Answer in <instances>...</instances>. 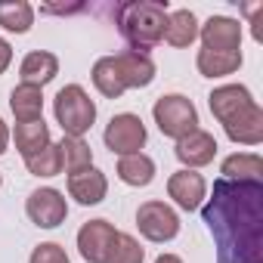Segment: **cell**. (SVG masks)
Instances as JSON below:
<instances>
[{"mask_svg": "<svg viewBox=\"0 0 263 263\" xmlns=\"http://www.w3.org/2000/svg\"><path fill=\"white\" fill-rule=\"evenodd\" d=\"M53 115H56V124L62 127L65 137L84 140V134L96 124V102L90 99V93L81 84H68L56 93Z\"/></svg>", "mask_w": 263, "mask_h": 263, "instance_id": "3957f363", "label": "cell"}, {"mask_svg": "<svg viewBox=\"0 0 263 263\" xmlns=\"http://www.w3.org/2000/svg\"><path fill=\"white\" fill-rule=\"evenodd\" d=\"M25 167L31 177H41V180H50V177H59L62 174V155H59V146L50 143L47 149L34 152L31 158H25Z\"/></svg>", "mask_w": 263, "mask_h": 263, "instance_id": "484cf974", "label": "cell"}, {"mask_svg": "<svg viewBox=\"0 0 263 263\" xmlns=\"http://www.w3.org/2000/svg\"><path fill=\"white\" fill-rule=\"evenodd\" d=\"M155 263H183V257H177V254H158Z\"/></svg>", "mask_w": 263, "mask_h": 263, "instance_id": "4dcf8cb0", "label": "cell"}, {"mask_svg": "<svg viewBox=\"0 0 263 263\" xmlns=\"http://www.w3.org/2000/svg\"><path fill=\"white\" fill-rule=\"evenodd\" d=\"M0 186H4V177H0Z\"/></svg>", "mask_w": 263, "mask_h": 263, "instance_id": "1f68e13d", "label": "cell"}, {"mask_svg": "<svg viewBox=\"0 0 263 263\" xmlns=\"http://www.w3.org/2000/svg\"><path fill=\"white\" fill-rule=\"evenodd\" d=\"M146 260V248L127 232H118L115 241H111V251H108V260L105 263H143Z\"/></svg>", "mask_w": 263, "mask_h": 263, "instance_id": "4316f807", "label": "cell"}, {"mask_svg": "<svg viewBox=\"0 0 263 263\" xmlns=\"http://www.w3.org/2000/svg\"><path fill=\"white\" fill-rule=\"evenodd\" d=\"M34 25V7L28 0H0V28L13 34H28Z\"/></svg>", "mask_w": 263, "mask_h": 263, "instance_id": "cb8c5ba5", "label": "cell"}, {"mask_svg": "<svg viewBox=\"0 0 263 263\" xmlns=\"http://www.w3.org/2000/svg\"><path fill=\"white\" fill-rule=\"evenodd\" d=\"M195 65L204 78H226L232 71L241 68V50L238 53H220V50H198L195 56Z\"/></svg>", "mask_w": 263, "mask_h": 263, "instance_id": "603a6c76", "label": "cell"}, {"mask_svg": "<svg viewBox=\"0 0 263 263\" xmlns=\"http://www.w3.org/2000/svg\"><path fill=\"white\" fill-rule=\"evenodd\" d=\"M118 180L134 186V189H146L152 180H155V161L146 155V152H134V155H121L118 158V167H115Z\"/></svg>", "mask_w": 263, "mask_h": 263, "instance_id": "ac0fdd59", "label": "cell"}, {"mask_svg": "<svg viewBox=\"0 0 263 263\" xmlns=\"http://www.w3.org/2000/svg\"><path fill=\"white\" fill-rule=\"evenodd\" d=\"M56 146H59L62 171H65V174H78V171H84V167L93 164V149H90L84 140H78V137H62V143H56Z\"/></svg>", "mask_w": 263, "mask_h": 263, "instance_id": "d4e9b609", "label": "cell"}, {"mask_svg": "<svg viewBox=\"0 0 263 263\" xmlns=\"http://www.w3.org/2000/svg\"><path fill=\"white\" fill-rule=\"evenodd\" d=\"M137 226H140L143 238H149L155 245L174 241L180 235V217L164 201H143L140 211H137Z\"/></svg>", "mask_w": 263, "mask_h": 263, "instance_id": "8992f818", "label": "cell"}, {"mask_svg": "<svg viewBox=\"0 0 263 263\" xmlns=\"http://www.w3.org/2000/svg\"><path fill=\"white\" fill-rule=\"evenodd\" d=\"M174 155L180 158V164H183L186 171L208 167V164L217 158V140H214V134H208V130H201V127H198V130H192L189 137L177 140Z\"/></svg>", "mask_w": 263, "mask_h": 263, "instance_id": "8fae6325", "label": "cell"}, {"mask_svg": "<svg viewBox=\"0 0 263 263\" xmlns=\"http://www.w3.org/2000/svg\"><path fill=\"white\" fill-rule=\"evenodd\" d=\"M118 229L108 220H90L78 229V251L87 263H105Z\"/></svg>", "mask_w": 263, "mask_h": 263, "instance_id": "30bf717a", "label": "cell"}, {"mask_svg": "<svg viewBox=\"0 0 263 263\" xmlns=\"http://www.w3.org/2000/svg\"><path fill=\"white\" fill-rule=\"evenodd\" d=\"M10 62H13V47H10L4 37H0V74L10 68Z\"/></svg>", "mask_w": 263, "mask_h": 263, "instance_id": "f1b7e54d", "label": "cell"}, {"mask_svg": "<svg viewBox=\"0 0 263 263\" xmlns=\"http://www.w3.org/2000/svg\"><path fill=\"white\" fill-rule=\"evenodd\" d=\"M10 108L16 115V124L41 121L44 118V90L41 87H31V84H19L10 93Z\"/></svg>", "mask_w": 263, "mask_h": 263, "instance_id": "d6986e66", "label": "cell"}, {"mask_svg": "<svg viewBox=\"0 0 263 263\" xmlns=\"http://www.w3.org/2000/svg\"><path fill=\"white\" fill-rule=\"evenodd\" d=\"M164 41L171 47H192L198 41V19L192 10H174L167 13V28H164Z\"/></svg>", "mask_w": 263, "mask_h": 263, "instance_id": "ffe728a7", "label": "cell"}, {"mask_svg": "<svg viewBox=\"0 0 263 263\" xmlns=\"http://www.w3.org/2000/svg\"><path fill=\"white\" fill-rule=\"evenodd\" d=\"M198 37L204 50L220 53H238L241 50V22L229 16H211L204 25H198Z\"/></svg>", "mask_w": 263, "mask_h": 263, "instance_id": "9c48e42d", "label": "cell"}, {"mask_svg": "<svg viewBox=\"0 0 263 263\" xmlns=\"http://www.w3.org/2000/svg\"><path fill=\"white\" fill-rule=\"evenodd\" d=\"M257 99L251 96V90L245 87V84H223V87H217L211 96H208V105H211V115L220 121V124H226L229 118H235L238 111H245L248 105H254Z\"/></svg>", "mask_w": 263, "mask_h": 263, "instance_id": "5bb4252c", "label": "cell"}, {"mask_svg": "<svg viewBox=\"0 0 263 263\" xmlns=\"http://www.w3.org/2000/svg\"><path fill=\"white\" fill-rule=\"evenodd\" d=\"M13 140H16V149H19L22 158H31L34 152H41V149H47L53 143L50 140V127H47L44 118L41 121H28V124H16Z\"/></svg>", "mask_w": 263, "mask_h": 263, "instance_id": "44dd1931", "label": "cell"}, {"mask_svg": "<svg viewBox=\"0 0 263 263\" xmlns=\"http://www.w3.org/2000/svg\"><path fill=\"white\" fill-rule=\"evenodd\" d=\"M28 263H71V260H68V254H65L62 245H56V241H44V245H37V248L31 251Z\"/></svg>", "mask_w": 263, "mask_h": 263, "instance_id": "83f0119b", "label": "cell"}, {"mask_svg": "<svg viewBox=\"0 0 263 263\" xmlns=\"http://www.w3.org/2000/svg\"><path fill=\"white\" fill-rule=\"evenodd\" d=\"M220 174L229 183H263V158L257 152H235L223 158Z\"/></svg>", "mask_w": 263, "mask_h": 263, "instance_id": "e0dca14e", "label": "cell"}, {"mask_svg": "<svg viewBox=\"0 0 263 263\" xmlns=\"http://www.w3.org/2000/svg\"><path fill=\"white\" fill-rule=\"evenodd\" d=\"M68 195L84 204V208H93V204H102L105 195H108V180L99 167H84L78 174H68Z\"/></svg>", "mask_w": 263, "mask_h": 263, "instance_id": "7c38bea8", "label": "cell"}, {"mask_svg": "<svg viewBox=\"0 0 263 263\" xmlns=\"http://www.w3.org/2000/svg\"><path fill=\"white\" fill-rule=\"evenodd\" d=\"M152 118H155L158 130L171 140H183L192 130H198V108L183 93H164L161 99H155Z\"/></svg>", "mask_w": 263, "mask_h": 263, "instance_id": "277c9868", "label": "cell"}, {"mask_svg": "<svg viewBox=\"0 0 263 263\" xmlns=\"http://www.w3.org/2000/svg\"><path fill=\"white\" fill-rule=\"evenodd\" d=\"M201 217L217 241V263H263V183L220 177Z\"/></svg>", "mask_w": 263, "mask_h": 263, "instance_id": "6da1fadb", "label": "cell"}, {"mask_svg": "<svg viewBox=\"0 0 263 263\" xmlns=\"http://www.w3.org/2000/svg\"><path fill=\"white\" fill-rule=\"evenodd\" d=\"M102 140H105V149H111V155H134V152H143V146L149 140V130H146L140 115L121 111L108 121Z\"/></svg>", "mask_w": 263, "mask_h": 263, "instance_id": "5b68a950", "label": "cell"}, {"mask_svg": "<svg viewBox=\"0 0 263 263\" xmlns=\"http://www.w3.org/2000/svg\"><path fill=\"white\" fill-rule=\"evenodd\" d=\"M167 195L174 198V204L180 211H198L208 198V180L198 174V171H177L167 177Z\"/></svg>", "mask_w": 263, "mask_h": 263, "instance_id": "ba28073f", "label": "cell"}, {"mask_svg": "<svg viewBox=\"0 0 263 263\" xmlns=\"http://www.w3.org/2000/svg\"><path fill=\"white\" fill-rule=\"evenodd\" d=\"M90 78H93V87H96L105 99H121V96L127 93V87H124V81H121V71H118V65H115V56H99V59L93 62Z\"/></svg>", "mask_w": 263, "mask_h": 263, "instance_id": "7402d4cb", "label": "cell"}, {"mask_svg": "<svg viewBox=\"0 0 263 263\" xmlns=\"http://www.w3.org/2000/svg\"><path fill=\"white\" fill-rule=\"evenodd\" d=\"M56 74H59V59H56V53H50V50H34V53H28V56L22 59V65H19L22 84L41 87V90H44Z\"/></svg>", "mask_w": 263, "mask_h": 263, "instance_id": "2e32d148", "label": "cell"}, {"mask_svg": "<svg viewBox=\"0 0 263 263\" xmlns=\"http://www.w3.org/2000/svg\"><path fill=\"white\" fill-rule=\"evenodd\" d=\"M25 214H28V220H31L37 229H56V226L65 223V217H68V201H65V195H62L59 189L41 186V189H34V192L28 195Z\"/></svg>", "mask_w": 263, "mask_h": 263, "instance_id": "52a82bcc", "label": "cell"}, {"mask_svg": "<svg viewBox=\"0 0 263 263\" xmlns=\"http://www.w3.org/2000/svg\"><path fill=\"white\" fill-rule=\"evenodd\" d=\"M226 137L235 143V146H260L263 143V108L254 102L248 105L245 111H238L235 118H229L223 124Z\"/></svg>", "mask_w": 263, "mask_h": 263, "instance_id": "9a60e30c", "label": "cell"}, {"mask_svg": "<svg viewBox=\"0 0 263 263\" xmlns=\"http://www.w3.org/2000/svg\"><path fill=\"white\" fill-rule=\"evenodd\" d=\"M167 13H171L167 0H127L115 10V22L121 37L130 44V50L149 53L164 41Z\"/></svg>", "mask_w": 263, "mask_h": 263, "instance_id": "7a4b0ae2", "label": "cell"}, {"mask_svg": "<svg viewBox=\"0 0 263 263\" xmlns=\"http://www.w3.org/2000/svg\"><path fill=\"white\" fill-rule=\"evenodd\" d=\"M115 65L121 71V81L127 90H143L155 81V62L149 53H137V50H121L115 53Z\"/></svg>", "mask_w": 263, "mask_h": 263, "instance_id": "4fadbf2b", "label": "cell"}, {"mask_svg": "<svg viewBox=\"0 0 263 263\" xmlns=\"http://www.w3.org/2000/svg\"><path fill=\"white\" fill-rule=\"evenodd\" d=\"M7 149H10V127L0 118V155H7Z\"/></svg>", "mask_w": 263, "mask_h": 263, "instance_id": "f546056e", "label": "cell"}]
</instances>
